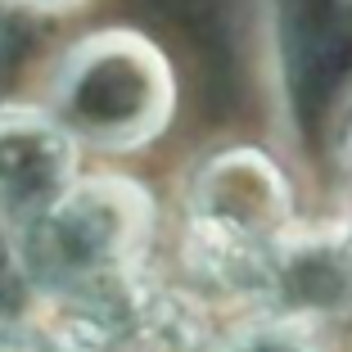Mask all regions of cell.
I'll list each match as a JSON object with an SVG mask.
<instances>
[{
  "mask_svg": "<svg viewBox=\"0 0 352 352\" xmlns=\"http://www.w3.org/2000/svg\"><path fill=\"white\" fill-rule=\"evenodd\" d=\"M23 244L45 302L82 298L149 271L154 204L135 181L91 176L77 181L45 217L23 226Z\"/></svg>",
  "mask_w": 352,
  "mask_h": 352,
  "instance_id": "3957f363",
  "label": "cell"
},
{
  "mask_svg": "<svg viewBox=\"0 0 352 352\" xmlns=\"http://www.w3.org/2000/svg\"><path fill=\"white\" fill-rule=\"evenodd\" d=\"M298 226L294 186L262 149H221L204 158L186 190L181 289L208 311L239 307L244 321L262 316L271 258Z\"/></svg>",
  "mask_w": 352,
  "mask_h": 352,
  "instance_id": "6da1fadb",
  "label": "cell"
},
{
  "mask_svg": "<svg viewBox=\"0 0 352 352\" xmlns=\"http://www.w3.org/2000/svg\"><path fill=\"white\" fill-rule=\"evenodd\" d=\"M0 352H73V343L50 321V311H41L23 325H5L0 330Z\"/></svg>",
  "mask_w": 352,
  "mask_h": 352,
  "instance_id": "8992f818",
  "label": "cell"
},
{
  "mask_svg": "<svg viewBox=\"0 0 352 352\" xmlns=\"http://www.w3.org/2000/svg\"><path fill=\"white\" fill-rule=\"evenodd\" d=\"M45 109L77 145L126 154L167 126L176 77L163 50L140 32H95L59 59Z\"/></svg>",
  "mask_w": 352,
  "mask_h": 352,
  "instance_id": "7a4b0ae2",
  "label": "cell"
},
{
  "mask_svg": "<svg viewBox=\"0 0 352 352\" xmlns=\"http://www.w3.org/2000/svg\"><path fill=\"white\" fill-rule=\"evenodd\" d=\"M77 186V140L50 109H0V221L32 226Z\"/></svg>",
  "mask_w": 352,
  "mask_h": 352,
  "instance_id": "277c9868",
  "label": "cell"
},
{
  "mask_svg": "<svg viewBox=\"0 0 352 352\" xmlns=\"http://www.w3.org/2000/svg\"><path fill=\"white\" fill-rule=\"evenodd\" d=\"M23 5H36V10H63V5H77V0H23Z\"/></svg>",
  "mask_w": 352,
  "mask_h": 352,
  "instance_id": "52a82bcc",
  "label": "cell"
},
{
  "mask_svg": "<svg viewBox=\"0 0 352 352\" xmlns=\"http://www.w3.org/2000/svg\"><path fill=\"white\" fill-rule=\"evenodd\" d=\"M41 311H45V294H41L36 271H32L23 230L0 221V330L23 325L32 316H41Z\"/></svg>",
  "mask_w": 352,
  "mask_h": 352,
  "instance_id": "5b68a950",
  "label": "cell"
}]
</instances>
